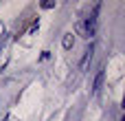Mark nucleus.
<instances>
[{
  "label": "nucleus",
  "mask_w": 125,
  "mask_h": 121,
  "mask_svg": "<svg viewBox=\"0 0 125 121\" xmlns=\"http://www.w3.org/2000/svg\"><path fill=\"white\" fill-rule=\"evenodd\" d=\"M94 22H97L94 15H90V18H86L83 22H79V31L83 33V37H92V35H94Z\"/></svg>",
  "instance_id": "nucleus-1"
},
{
  "label": "nucleus",
  "mask_w": 125,
  "mask_h": 121,
  "mask_svg": "<svg viewBox=\"0 0 125 121\" xmlns=\"http://www.w3.org/2000/svg\"><path fill=\"white\" fill-rule=\"evenodd\" d=\"M62 44H64V48H66V51H70V48H73V44H75V37H73V33H64V40H62Z\"/></svg>",
  "instance_id": "nucleus-2"
},
{
  "label": "nucleus",
  "mask_w": 125,
  "mask_h": 121,
  "mask_svg": "<svg viewBox=\"0 0 125 121\" xmlns=\"http://www.w3.org/2000/svg\"><path fill=\"white\" fill-rule=\"evenodd\" d=\"M7 51H9V46H7V44H0V68H2L4 62H7Z\"/></svg>",
  "instance_id": "nucleus-3"
},
{
  "label": "nucleus",
  "mask_w": 125,
  "mask_h": 121,
  "mask_svg": "<svg viewBox=\"0 0 125 121\" xmlns=\"http://www.w3.org/2000/svg\"><path fill=\"white\" fill-rule=\"evenodd\" d=\"M101 84H103V71H99V75H97V79H94V93L101 90Z\"/></svg>",
  "instance_id": "nucleus-4"
},
{
  "label": "nucleus",
  "mask_w": 125,
  "mask_h": 121,
  "mask_svg": "<svg viewBox=\"0 0 125 121\" xmlns=\"http://www.w3.org/2000/svg\"><path fill=\"white\" fill-rule=\"evenodd\" d=\"M37 29H40V20H35V22H33V24L29 26V33H35Z\"/></svg>",
  "instance_id": "nucleus-5"
},
{
  "label": "nucleus",
  "mask_w": 125,
  "mask_h": 121,
  "mask_svg": "<svg viewBox=\"0 0 125 121\" xmlns=\"http://www.w3.org/2000/svg\"><path fill=\"white\" fill-rule=\"evenodd\" d=\"M42 7H44V9H53L55 2H53V0H46V2H42Z\"/></svg>",
  "instance_id": "nucleus-6"
},
{
  "label": "nucleus",
  "mask_w": 125,
  "mask_h": 121,
  "mask_svg": "<svg viewBox=\"0 0 125 121\" xmlns=\"http://www.w3.org/2000/svg\"><path fill=\"white\" fill-rule=\"evenodd\" d=\"M4 121H20V119H18V117H13V115H7V117H4Z\"/></svg>",
  "instance_id": "nucleus-7"
},
{
  "label": "nucleus",
  "mask_w": 125,
  "mask_h": 121,
  "mask_svg": "<svg viewBox=\"0 0 125 121\" xmlns=\"http://www.w3.org/2000/svg\"><path fill=\"white\" fill-rule=\"evenodd\" d=\"M0 35H4V24L0 22Z\"/></svg>",
  "instance_id": "nucleus-8"
}]
</instances>
